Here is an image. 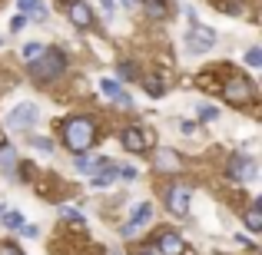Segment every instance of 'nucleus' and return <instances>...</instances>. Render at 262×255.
I'll return each instance as SVG.
<instances>
[{"mask_svg":"<svg viewBox=\"0 0 262 255\" xmlns=\"http://www.w3.org/2000/svg\"><path fill=\"white\" fill-rule=\"evenodd\" d=\"M156 252H163V255H183V239L176 236V232H163L160 236V242H156Z\"/></svg>","mask_w":262,"mask_h":255,"instance_id":"nucleus-12","label":"nucleus"},{"mask_svg":"<svg viewBox=\"0 0 262 255\" xmlns=\"http://www.w3.org/2000/svg\"><path fill=\"white\" fill-rule=\"evenodd\" d=\"M70 20L77 27H90V24H93V13H90V7L83 4V0H73V4H70Z\"/></svg>","mask_w":262,"mask_h":255,"instance_id":"nucleus-13","label":"nucleus"},{"mask_svg":"<svg viewBox=\"0 0 262 255\" xmlns=\"http://www.w3.org/2000/svg\"><path fill=\"white\" fill-rule=\"evenodd\" d=\"M189 196L192 192L186 189V186H169L166 189V209L173 212V216H186V212H189Z\"/></svg>","mask_w":262,"mask_h":255,"instance_id":"nucleus-7","label":"nucleus"},{"mask_svg":"<svg viewBox=\"0 0 262 255\" xmlns=\"http://www.w3.org/2000/svg\"><path fill=\"white\" fill-rule=\"evenodd\" d=\"M40 53H43V47H40V43H27L24 47V60H27V63H30V60H37Z\"/></svg>","mask_w":262,"mask_h":255,"instance_id":"nucleus-25","label":"nucleus"},{"mask_svg":"<svg viewBox=\"0 0 262 255\" xmlns=\"http://www.w3.org/2000/svg\"><path fill=\"white\" fill-rule=\"evenodd\" d=\"M0 255H24V252H17L13 245H0Z\"/></svg>","mask_w":262,"mask_h":255,"instance_id":"nucleus-31","label":"nucleus"},{"mask_svg":"<svg viewBox=\"0 0 262 255\" xmlns=\"http://www.w3.org/2000/svg\"><path fill=\"white\" fill-rule=\"evenodd\" d=\"M17 7H20V17H27V20H37V24H43V20H47L43 0H17Z\"/></svg>","mask_w":262,"mask_h":255,"instance_id":"nucleus-11","label":"nucleus"},{"mask_svg":"<svg viewBox=\"0 0 262 255\" xmlns=\"http://www.w3.org/2000/svg\"><path fill=\"white\" fill-rule=\"evenodd\" d=\"M103 10H106V13L113 10V0H103Z\"/></svg>","mask_w":262,"mask_h":255,"instance_id":"nucleus-32","label":"nucleus"},{"mask_svg":"<svg viewBox=\"0 0 262 255\" xmlns=\"http://www.w3.org/2000/svg\"><path fill=\"white\" fill-rule=\"evenodd\" d=\"M256 159H249V156H232L229 159V179L232 182H256Z\"/></svg>","mask_w":262,"mask_h":255,"instance_id":"nucleus-5","label":"nucleus"},{"mask_svg":"<svg viewBox=\"0 0 262 255\" xmlns=\"http://www.w3.org/2000/svg\"><path fill=\"white\" fill-rule=\"evenodd\" d=\"M93 140H96V126H93V120H90V116H73V120H67V126H63V143L70 146L73 156L90 153Z\"/></svg>","mask_w":262,"mask_h":255,"instance_id":"nucleus-1","label":"nucleus"},{"mask_svg":"<svg viewBox=\"0 0 262 255\" xmlns=\"http://www.w3.org/2000/svg\"><path fill=\"white\" fill-rule=\"evenodd\" d=\"M116 176L126 179V182H133V179L140 176V169H136V166H120V169H116Z\"/></svg>","mask_w":262,"mask_h":255,"instance_id":"nucleus-27","label":"nucleus"},{"mask_svg":"<svg viewBox=\"0 0 262 255\" xmlns=\"http://www.w3.org/2000/svg\"><path fill=\"white\" fill-rule=\"evenodd\" d=\"M143 7H146L153 17H166V4H163V0H143Z\"/></svg>","mask_w":262,"mask_h":255,"instance_id":"nucleus-20","label":"nucleus"},{"mask_svg":"<svg viewBox=\"0 0 262 255\" xmlns=\"http://www.w3.org/2000/svg\"><path fill=\"white\" fill-rule=\"evenodd\" d=\"M156 166L166 169V172H176L179 169V156L169 153V149H160V153H156Z\"/></svg>","mask_w":262,"mask_h":255,"instance_id":"nucleus-14","label":"nucleus"},{"mask_svg":"<svg viewBox=\"0 0 262 255\" xmlns=\"http://www.w3.org/2000/svg\"><path fill=\"white\" fill-rule=\"evenodd\" d=\"M212 47H216V30H209L203 24H192L189 33H186V50L189 53H209Z\"/></svg>","mask_w":262,"mask_h":255,"instance_id":"nucleus-4","label":"nucleus"},{"mask_svg":"<svg viewBox=\"0 0 262 255\" xmlns=\"http://www.w3.org/2000/svg\"><path fill=\"white\" fill-rule=\"evenodd\" d=\"M0 219H4L7 229H20V225H24V216H20V212H4Z\"/></svg>","mask_w":262,"mask_h":255,"instance_id":"nucleus-22","label":"nucleus"},{"mask_svg":"<svg viewBox=\"0 0 262 255\" xmlns=\"http://www.w3.org/2000/svg\"><path fill=\"white\" fill-rule=\"evenodd\" d=\"M60 219H67V222H77V225H83V212H80V209H70V205H63V209H60Z\"/></svg>","mask_w":262,"mask_h":255,"instance_id":"nucleus-18","label":"nucleus"},{"mask_svg":"<svg viewBox=\"0 0 262 255\" xmlns=\"http://www.w3.org/2000/svg\"><path fill=\"white\" fill-rule=\"evenodd\" d=\"M20 232H24L27 239H37V236H40V229H37V225H27V222L20 225Z\"/></svg>","mask_w":262,"mask_h":255,"instance_id":"nucleus-29","label":"nucleus"},{"mask_svg":"<svg viewBox=\"0 0 262 255\" xmlns=\"http://www.w3.org/2000/svg\"><path fill=\"white\" fill-rule=\"evenodd\" d=\"M246 63H249V66H262V50H259V47H252V50L246 53Z\"/></svg>","mask_w":262,"mask_h":255,"instance_id":"nucleus-28","label":"nucleus"},{"mask_svg":"<svg viewBox=\"0 0 262 255\" xmlns=\"http://www.w3.org/2000/svg\"><path fill=\"white\" fill-rule=\"evenodd\" d=\"M4 212H7V205H4V202H0V216H4Z\"/></svg>","mask_w":262,"mask_h":255,"instance_id":"nucleus-33","label":"nucleus"},{"mask_svg":"<svg viewBox=\"0 0 262 255\" xmlns=\"http://www.w3.org/2000/svg\"><path fill=\"white\" fill-rule=\"evenodd\" d=\"M113 255H116V252H113Z\"/></svg>","mask_w":262,"mask_h":255,"instance_id":"nucleus-36","label":"nucleus"},{"mask_svg":"<svg viewBox=\"0 0 262 255\" xmlns=\"http://www.w3.org/2000/svg\"><path fill=\"white\" fill-rule=\"evenodd\" d=\"M149 219H153V202H143V205H136V212L129 216V222L120 229V236H123V239H133V236H140V229L149 222Z\"/></svg>","mask_w":262,"mask_h":255,"instance_id":"nucleus-6","label":"nucleus"},{"mask_svg":"<svg viewBox=\"0 0 262 255\" xmlns=\"http://www.w3.org/2000/svg\"><path fill=\"white\" fill-rule=\"evenodd\" d=\"M199 120H203V123H212V120H219V109L212 106V103H203V106H199Z\"/></svg>","mask_w":262,"mask_h":255,"instance_id":"nucleus-19","label":"nucleus"},{"mask_svg":"<svg viewBox=\"0 0 262 255\" xmlns=\"http://www.w3.org/2000/svg\"><path fill=\"white\" fill-rule=\"evenodd\" d=\"M246 229H249V232H259L262 229V202H256L249 212H246Z\"/></svg>","mask_w":262,"mask_h":255,"instance_id":"nucleus-16","label":"nucleus"},{"mask_svg":"<svg viewBox=\"0 0 262 255\" xmlns=\"http://www.w3.org/2000/svg\"><path fill=\"white\" fill-rule=\"evenodd\" d=\"M13 166H17V149H13V146H0V172L10 176Z\"/></svg>","mask_w":262,"mask_h":255,"instance_id":"nucleus-15","label":"nucleus"},{"mask_svg":"<svg viewBox=\"0 0 262 255\" xmlns=\"http://www.w3.org/2000/svg\"><path fill=\"white\" fill-rule=\"evenodd\" d=\"M40 123V106L37 103H17V106L7 113V129L10 133H27Z\"/></svg>","mask_w":262,"mask_h":255,"instance_id":"nucleus-3","label":"nucleus"},{"mask_svg":"<svg viewBox=\"0 0 262 255\" xmlns=\"http://www.w3.org/2000/svg\"><path fill=\"white\" fill-rule=\"evenodd\" d=\"M252 93H256L252 83H249V80H243V77H236V80L226 83V100H232V103H249Z\"/></svg>","mask_w":262,"mask_h":255,"instance_id":"nucleus-9","label":"nucleus"},{"mask_svg":"<svg viewBox=\"0 0 262 255\" xmlns=\"http://www.w3.org/2000/svg\"><path fill=\"white\" fill-rule=\"evenodd\" d=\"M140 255H156V252H140Z\"/></svg>","mask_w":262,"mask_h":255,"instance_id":"nucleus-34","label":"nucleus"},{"mask_svg":"<svg viewBox=\"0 0 262 255\" xmlns=\"http://www.w3.org/2000/svg\"><path fill=\"white\" fill-rule=\"evenodd\" d=\"M143 86H146V93L153 96V100H156V96H163V83H160V80H143Z\"/></svg>","mask_w":262,"mask_h":255,"instance_id":"nucleus-26","label":"nucleus"},{"mask_svg":"<svg viewBox=\"0 0 262 255\" xmlns=\"http://www.w3.org/2000/svg\"><path fill=\"white\" fill-rule=\"evenodd\" d=\"M27 70H30V77L37 80V83H53V80L67 70V57L60 50H43L37 60H30Z\"/></svg>","mask_w":262,"mask_h":255,"instance_id":"nucleus-2","label":"nucleus"},{"mask_svg":"<svg viewBox=\"0 0 262 255\" xmlns=\"http://www.w3.org/2000/svg\"><path fill=\"white\" fill-rule=\"evenodd\" d=\"M93 189H106V186H113L116 182V166L110 159H96V166H93Z\"/></svg>","mask_w":262,"mask_h":255,"instance_id":"nucleus-8","label":"nucleus"},{"mask_svg":"<svg viewBox=\"0 0 262 255\" xmlns=\"http://www.w3.org/2000/svg\"><path fill=\"white\" fill-rule=\"evenodd\" d=\"M100 93L106 96V100H116L123 89H120V83H116V80H100Z\"/></svg>","mask_w":262,"mask_h":255,"instance_id":"nucleus-17","label":"nucleus"},{"mask_svg":"<svg viewBox=\"0 0 262 255\" xmlns=\"http://www.w3.org/2000/svg\"><path fill=\"white\" fill-rule=\"evenodd\" d=\"M123 146H126L129 153H146V149H149V140H146V133H143L140 126H129L126 133H123Z\"/></svg>","mask_w":262,"mask_h":255,"instance_id":"nucleus-10","label":"nucleus"},{"mask_svg":"<svg viewBox=\"0 0 262 255\" xmlns=\"http://www.w3.org/2000/svg\"><path fill=\"white\" fill-rule=\"evenodd\" d=\"M30 146L37 149V153H50V149H53V143L47 140V136H30Z\"/></svg>","mask_w":262,"mask_h":255,"instance_id":"nucleus-21","label":"nucleus"},{"mask_svg":"<svg viewBox=\"0 0 262 255\" xmlns=\"http://www.w3.org/2000/svg\"><path fill=\"white\" fill-rule=\"evenodd\" d=\"M0 43H4V40H0Z\"/></svg>","mask_w":262,"mask_h":255,"instance_id":"nucleus-35","label":"nucleus"},{"mask_svg":"<svg viewBox=\"0 0 262 255\" xmlns=\"http://www.w3.org/2000/svg\"><path fill=\"white\" fill-rule=\"evenodd\" d=\"M73 163H77V172H90L96 166V159H90L86 153H80V156H73Z\"/></svg>","mask_w":262,"mask_h":255,"instance_id":"nucleus-23","label":"nucleus"},{"mask_svg":"<svg viewBox=\"0 0 262 255\" xmlns=\"http://www.w3.org/2000/svg\"><path fill=\"white\" fill-rule=\"evenodd\" d=\"M120 77H123V80H136V77H140L136 63H129V60H126V63H120Z\"/></svg>","mask_w":262,"mask_h":255,"instance_id":"nucleus-24","label":"nucleus"},{"mask_svg":"<svg viewBox=\"0 0 262 255\" xmlns=\"http://www.w3.org/2000/svg\"><path fill=\"white\" fill-rule=\"evenodd\" d=\"M24 27H27V17H13V20H10V30H13V33H20Z\"/></svg>","mask_w":262,"mask_h":255,"instance_id":"nucleus-30","label":"nucleus"}]
</instances>
